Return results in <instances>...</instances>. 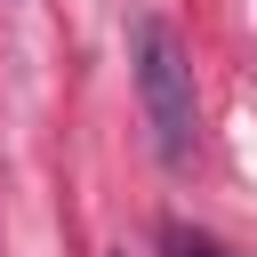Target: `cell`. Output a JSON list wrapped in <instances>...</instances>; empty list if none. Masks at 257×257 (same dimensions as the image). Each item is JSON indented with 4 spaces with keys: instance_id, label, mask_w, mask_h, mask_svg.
<instances>
[{
    "instance_id": "6da1fadb",
    "label": "cell",
    "mask_w": 257,
    "mask_h": 257,
    "mask_svg": "<svg viewBox=\"0 0 257 257\" xmlns=\"http://www.w3.org/2000/svg\"><path fill=\"white\" fill-rule=\"evenodd\" d=\"M128 56H137V96H145V120H153V145L169 169L193 161L201 145V96H193V64H185V40L161 24V16H137L128 24Z\"/></svg>"
},
{
    "instance_id": "7a4b0ae2",
    "label": "cell",
    "mask_w": 257,
    "mask_h": 257,
    "mask_svg": "<svg viewBox=\"0 0 257 257\" xmlns=\"http://www.w3.org/2000/svg\"><path fill=\"white\" fill-rule=\"evenodd\" d=\"M169 249H177V257H225L209 233H185V225H169Z\"/></svg>"
}]
</instances>
